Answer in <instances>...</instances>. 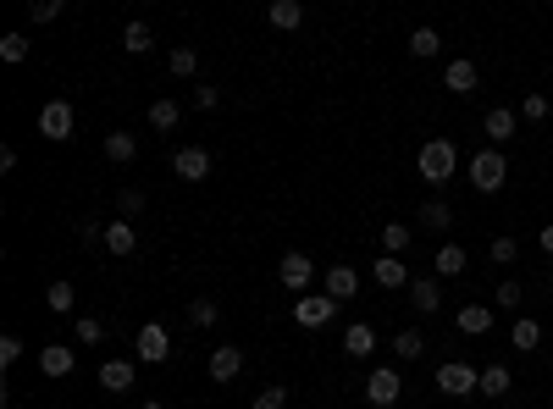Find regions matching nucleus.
Returning <instances> with one entry per match:
<instances>
[{"label":"nucleus","mask_w":553,"mask_h":409,"mask_svg":"<svg viewBox=\"0 0 553 409\" xmlns=\"http://www.w3.org/2000/svg\"><path fill=\"white\" fill-rule=\"evenodd\" d=\"M415 166H421V177L432 183V188H443L454 172H459V150L448 145V139H432V145H421V155H415Z\"/></svg>","instance_id":"1"},{"label":"nucleus","mask_w":553,"mask_h":409,"mask_svg":"<svg viewBox=\"0 0 553 409\" xmlns=\"http://www.w3.org/2000/svg\"><path fill=\"white\" fill-rule=\"evenodd\" d=\"M504 177H509V161H504L498 150H476V155H470V188H476V194H498Z\"/></svg>","instance_id":"2"},{"label":"nucleus","mask_w":553,"mask_h":409,"mask_svg":"<svg viewBox=\"0 0 553 409\" xmlns=\"http://www.w3.org/2000/svg\"><path fill=\"white\" fill-rule=\"evenodd\" d=\"M133 354L145 360V365H166L172 360V332L161 321H145V326H138V337H133Z\"/></svg>","instance_id":"3"},{"label":"nucleus","mask_w":553,"mask_h":409,"mask_svg":"<svg viewBox=\"0 0 553 409\" xmlns=\"http://www.w3.org/2000/svg\"><path fill=\"white\" fill-rule=\"evenodd\" d=\"M73 127H78V111L66 100H50L39 111V139H50V145H66V139H73Z\"/></svg>","instance_id":"4"},{"label":"nucleus","mask_w":553,"mask_h":409,"mask_svg":"<svg viewBox=\"0 0 553 409\" xmlns=\"http://www.w3.org/2000/svg\"><path fill=\"white\" fill-rule=\"evenodd\" d=\"M276 283H283L288 294H299V299H305V288L316 283V260H310V254H299V249H294V254H283V260H276Z\"/></svg>","instance_id":"5"},{"label":"nucleus","mask_w":553,"mask_h":409,"mask_svg":"<svg viewBox=\"0 0 553 409\" xmlns=\"http://www.w3.org/2000/svg\"><path fill=\"white\" fill-rule=\"evenodd\" d=\"M404 398V376L393 371V365H382V371H371L366 376V404H377V409H393Z\"/></svg>","instance_id":"6"},{"label":"nucleus","mask_w":553,"mask_h":409,"mask_svg":"<svg viewBox=\"0 0 553 409\" xmlns=\"http://www.w3.org/2000/svg\"><path fill=\"white\" fill-rule=\"evenodd\" d=\"M476 382H481V371H470L465 360L437 365V393H448V398H470V393H476Z\"/></svg>","instance_id":"7"},{"label":"nucleus","mask_w":553,"mask_h":409,"mask_svg":"<svg viewBox=\"0 0 553 409\" xmlns=\"http://www.w3.org/2000/svg\"><path fill=\"white\" fill-rule=\"evenodd\" d=\"M172 177H183V183H205V177H211V150L183 145V150L172 155Z\"/></svg>","instance_id":"8"},{"label":"nucleus","mask_w":553,"mask_h":409,"mask_svg":"<svg viewBox=\"0 0 553 409\" xmlns=\"http://www.w3.org/2000/svg\"><path fill=\"white\" fill-rule=\"evenodd\" d=\"M371 283H377V288H387V294H393V288H404V294H409V283H415V277H409V265H404L398 254H377V260H371Z\"/></svg>","instance_id":"9"},{"label":"nucleus","mask_w":553,"mask_h":409,"mask_svg":"<svg viewBox=\"0 0 553 409\" xmlns=\"http://www.w3.org/2000/svg\"><path fill=\"white\" fill-rule=\"evenodd\" d=\"M332 315H337V299H327V294H305V299L294 304V321H299V326H310V332H316V326H327Z\"/></svg>","instance_id":"10"},{"label":"nucleus","mask_w":553,"mask_h":409,"mask_svg":"<svg viewBox=\"0 0 553 409\" xmlns=\"http://www.w3.org/2000/svg\"><path fill=\"white\" fill-rule=\"evenodd\" d=\"M481 133H488V139H493V145H509V139H515V133H520V116H515L509 105H493L488 116H481Z\"/></svg>","instance_id":"11"},{"label":"nucleus","mask_w":553,"mask_h":409,"mask_svg":"<svg viewBox=\"0 0 553 409\" xmlns=\"http://www.w3.org/2000/svg\"><path fill=\"white\" fill-rule=\"evenodd\" d=\"M355 294H360V271H355V265H327V299L349 304Z\"/></svg>","instance_id":"12"},{"label":"nucleus","mask_w":553,"mask_h":409,"mask_svg":"<svg viewBox=\"0 0 553 409\" xmlns=\"http://www.w3.org/2000/svg\"><path fill=\"white\" fill-rule=\"evenodd\" d=\"M100 387L106 393H133L138 387V365L133 360H106L100 365Z\"/></svg>","instance_id":"13"},{"label":"nucleus","mask_w":553,"mask_h":409,"mask_svg":"<svg viewBox=\"0 0 553 409\" xmlns=\"http://www.w3.org/2000/svg\"><path fill=\"white\" fill-rule=\"evenodd\" d=\"M409 310H421V315L443 310V288H437V277H415V283H409Z\"/></svg>","instance_id":"14"},{"label":"nucleus","mask_w":553,"mask_h":409,"mask_svg":"<svg viewBox=\"0 0 553 409\" xmlns=\"http://www.w3.org/2000/svg\"><path fill=\"white\" fill-rule=\"evenodd\" d=\"M238 371H244V349H233V344L211 349V382H233Z\"/></svg>","instance_id":"15"},{"label":"nucleus","mask_w":553,"mask_h":409,"mask_svg":"<svg viewBox=\"0 0 553 409\" xmlns=\"http://www.w3.org/2000/svg\"><path fill=\"white\" fill-rule=\"evenodd\" d=\"M493 321H498V315H493L488 304H465V310L454 315V326H459L465 337H481V332H493Z\"/></svg>","instance_id":"16"},{"label":"nucleus","mask_w":553,"mask_h":409,"mask_svg":"<svg viewBox=\"0 0 553 409\" xmlns=\"http://www.w3.org/2000/svg\"><path fill=\"white\" fill-rule=\"evenodd\" d=\"M73 365H78V354L66 349V344H45V349H39V371H45V376H66Z\"/></svg>","instance_id":"17"},{"label":"nucleus","mask_w":553,"mask_h":409,"mask_svg":"<svg viewBox=\"0 0 553 409\" xmlns=\"http://www.w3.org/2000/svg\"><path fill=\"white\" fill-rule=\"evenodd\" d=\"M443 89L448 95H470L476 89V61H448L443 66Z\"/></svg>","instance_id":"18"},{"label":"nucleus","mask_w":553,"mask_h":409,"mask_svg":"<svg viewBox=\"0 0 553 409\" xmlns=\"http://www.w3.org/2000/svg\"><path fill=\"white\" fill-rule=\"evenodd\" d=\"M106 249H111L116 260H127V254L138 249V233H133V222H106Z\"/></svg>","instance_id":"19"},{"label":"nucleus","mask_w":553,"mask_h":409,"mask_svg":"<svg viewBox=\"0 0 553 409\" xmlns=\"http://www.w3.org/2000/svg\"><path fill=\"white\" fill-rule=\"evenodd\" d=\"M371 349H377V332H371L366 321H355L349 332H343V354H349V360H366Z\"/></svg>","instance_id":"20"},{"label":"nucleus","mask_w":553,"mask_h":409,"mask_svg":"<svg viewBox=\"0 0 553 409\" xmlns=\"http://www.w3.org/2000/svg\"><path fill=\"white\" fill-rule=\"evenodd\" d=\"M509 387H515L509 365H488V371H481V382H476V393H481V398H504Z\"/></svg>","instance_id":"21"},{"label":"nucleus","mask_w":553,"mask_h":409,"mask_svg":"<svg viewBox=\"0 0 553 409\" xmlns=\"http://www.w3.org/2000/svg\"><path fill=\"white\" fill-rule=\"evenodd\" d=\"M45 304H50L55 315H78V288H73V283H50V288H45Z\"/></svg>","instance_id":"22"},{"label":"nucleus","mask_w":553,"mask_h":409,"mask_svg":"<svg viewBox=\"0 0 553 409\" xmlns=\"http://www.w3.org/2000/svg\"><path fill=\"white\" fill-rule=\"evenodd\" d=\"M432 271H437V277H465V249L459 244H443L432 254Z\"/></svg>","instance_id":"23"},{"label":"nucleus","mask_w":553,"mask_h":409,"mask_svg":"<svg viewBox=\"0 0 553 409\" xmlns=\"http://www.w3.org/2000/svg\"><path fill=\"white\" fill-rule=\"evenodd\" d=\"M122 50H127V55H145V50H156L150 23H127V28H122Z\"/></svg>","instance_id":"24"},{"label":"nucleus","mask_w":553,"mask_h":409,"mask_svg":"<svg viewBox=\"0 0 553 409\" xmlns=\"http://www.w3.org/2000/svg\"><path fill=\"white\" fill-rule=\"evenodd\" d=\"M409 244H415L409 222H382V254H404Z\"/></svg>","instance_id":"25"},{"label":"nucleus","mask_w":553,"mask_h":409,"mask_svg":"<svg viewBox=\"0 0 553 409\" xmlns=\"http://www.w3.org/2000/svg\"><path fill=\"white\" fill-rule=\"evenodd\" d=\"M133 155H138V139H133V133H106V161L127 166Z\"/></svg>","instance_id":"26"},{"label":"nucleus","mask_w":553,"mask_h":409,"mask_svg":"<svg viewBox=\"0 0 553 409\" xmlns=\"http://www.w3.org/2000/svg\"><path fill=\"white\" fill-rule=\"evenodd\" d=\"M271 28H299L305 23V6H299V0H271Z\"/></svg>","instance_id":"27"},{"label":"nucleus","mask_w":553,"mask_h":409,"mask_svg":"<svg viewBox=\"0 0 553 409\" xmlns=\"http://www.w3.org/2000/svg\"><path fill=\"white\" fill-rule=\"evenodd\" d=\"M437 50H443L437 28H415V34H409V55H415V61H432Z\"/></svg>","instance_id":"28"},{"label":"nucleus","mask_w":553,"mask_h":409,"mask_svg":"<svg viewBox=\"0 0 553 409\" xmlns=\"http://www.w3.org/2000/svg\"><path fill=\"white\" fill-rule=\"evenodd\" d=\"M509 344H515V349H537V344H542V326H537L531 315H515V326H509Z\"/></svg>","instance_id":"29"},{"label":"nucleus","mask_w":553,"mask_h":409,"mask_svg":"<svg viewBox=\"0 0 553 409\" xmlns=\"http://www.w3.org/2000/svg\"><path fill=\"white\" fill-rule=\"evenodd\" d=\"M177 122H183V105H177V100H156V105H150V127H156V133H172Z\"/></svg>","instance_id":"30"},{"label":"nucleus","mask_w":553,"mask_h":409,"mask_svg":"<svg viewBox=\"0 0 553 409\" xmlns=\"http://www.w3.org/2000/svg\"><path fill=\"white\" fill-rule=\"evenodd\" d=\"M393 354H398V360H421V354H427V337L415 332V326H404V332L393 337Z\"/></svg>","instance_id":"31"},{"label":"nucleus","mask_w":553,"mask_h":409,"mask_svg":"<svg viewBox=\"0 0 553 409\" xmlns=\"http://www.w3.org/2000/svg\"><path fill=\"white\" fill-rule=\"evenodd\" d=\"M421 222H427V227H437V233H443V227H454V204H448V199H427V204H421Z\"/></svg>","instance_id":"32"},{"label":"nucleus","mask_w":553,"mask_h":409,"mask_svg":"<svg viewBox=\"0 0 553 409\" xmlns=\"http://www.w3.org/2000/svg\"><path fill=\"white\" fill-rule=\"evenodd\" d=\"M166 66H172V78H194V73H199V55H194L188 45H177V50L166 55Z\"/></svg>","instance_id":"33"},{"label":"nucleus","mask_w":553,"mask_h":409,"mask_svg":"<svg viewBox=\"0 0 553 409\" xmlns=\"http://www.w3.org/2000/svg\"><path fill=\"white\" fill-rule=\"evenodd\" d=\"M216 321H222L216 299H194V304H188V326H216Z\"/></svg>","instance_id":"34"},{"label":"nucleus","mask_w":553,"mask_h":409,"mask_svg":"<svg viewBox=\"0 0 553 409\" xmlns=\"http://www.w3.org/2000/svg\"><path fill=\"white\" fill-rule=\"evenodd\" d=\"M78 344H84V349L106 344V321H100V315H78Z\"/></svg>","instance_id":"35"},{"label":"nucleus","mask_w":553,"mask_h":409,"mask_svg":"<svg viewBox=\"0 0 553 409\" xmlns=\"http://www.w3.org/2000/svg\"><path fill=\"white\" fill-rule=\"evenodd\" d=\"M116 211H122V222H133L138 211H145V188H122L116 194Z\"/></svg>","instance_id":"36"},{"label":"nucleus","mask_w":553,"mask_h":409,"mask_svg":"<svg viewBox=\"0 0 553 409\" xmlns=\"http://www.w3.org/2000/svg\"><path fill=\"white\" fill-rule=\"evenodd\" d=\"M249 409H288V387H260Z\"/></svg>","instance_id":"37"},{"label":"nucleus","mask_w":553,"mask_h":409,"mask_svg":"<svg viewBox=\"0 0 553 409\" xmlns=\"http://www.w3.org/2000/svg\"><path fill=\"white\" fill-rule=\"evenodd\" d=\"M488 254H493V265H515V260H520V244H515V238H493Z\"/></svg>","instance_id":"38"},{"label":"nucleus","mask_w":553,"mask_h":409,"mask_svg":"<svg viewBox=\"0 0 553 409\" xmlns=\"http://www.w3.org/2000/svg\"><path fill=\"white\" fill-rule=\"evenodd\" d=\"M493 299H498V310H515V304H520V299H526V288H520V283H515V277H504V283H498V294H493Z\"/></svg>","instance_id":"39"},{"label":"nucleus","mask_w":553,"mask_h":409,"mask_svg":"<svg viewBox=\"0 0 553 409\" xmlns=\"http://www.w3.org/2000/svg\"><path fill=\"white\" fill-rule=\"evenodd\" d=\"M0 55H6V61H28V34H6V39H0Z\"/></svg>","instance_id":"40"},{"label":"nucleus","mask_w":553,"mask_h":409,"mask_svg":"<svg viewBox=\"0 0 553 409\" xmlns=\"http://www.w3.org/2000/svg\"><path fill=\"white\" fill-rule=\"evenodd\" d=\"M17 360H23V337L6 332V337H0V365H17Z\"/></svg>","instance_id":"41"},{"label":"nucleus","mask_w":553,"mask_h":409,"mask_svg":"<svg viewBox=\"0 0 553 409\" xmlns=\"http://www.w3.org/2000/svg\"><path fill=\"white\" fill-rule=\"evenodd\" d=\"M520 116H526V122H548V100H542V95H526V100H520Z\"/></svg>","instance_id":"42"},{"label":"nucleus","mask_w":553,"mask_h":409,"mask_svg":"<svg viewBox=\"0 0 553 409\" xmlns=\"http://www.w3.org/2000/svg\"><path fill=\"white\" fill-rule=\"evenodd\" d=\"M78 244H106V222H78Z\"/></svg>","instance_id":"43"},{"label":"nucleus","mask_w":553,"mask_h":409,"mask_svg":"<svg viewBox=\"0 0 553 409\" xmlns=\"http://www.w3.org/2000/svg\"><path fill=\"white\" fill-rule=\"evenodd\" d=\"M61 17V0H39V6H34V23H55Z\"/></svg>","instance_id":"44"},{"label":"nucleus","mask_w":553,"mask_h":409,"mask_svg":"<svg viewBox=\"0 0 553 409\" xmlns=\"http://www.w3.org/2000/svg\"><path fill=\"white\" fill-rule=\"evenodd\" d=\"M216 100H222V95H216V89H211V84H205V89H194V105H199V111H211V105H216Z\"/></svg>","instance_id":"45"},{"label":"nucleus","mask_w":553,"mask_h":409,"mask_svg":"<svg viewBox=\"0 0 553 409\" xmlns=\"http://www.w3.org/2000/svg\"><path fill=\"white\" fill-rule=\"evenodd\" d=\"M537 244H542V254H553V222H548V227L537 233Z\"/></svg>","instance_id":"46"},{"label":"nucleus","mask_w":553,"mask_h":409,"mask_svg":"<svg viewBox=\"0 0 553 409\" xmlns=\"http://www.w3.org/2000/svg\"><path fill=\"white\" fill-rule=\"evenodd\" d=\"M138 409H166V404H161V398H145V404H138Z\"/></svg>","instance_id":"47"}]
</instances>
